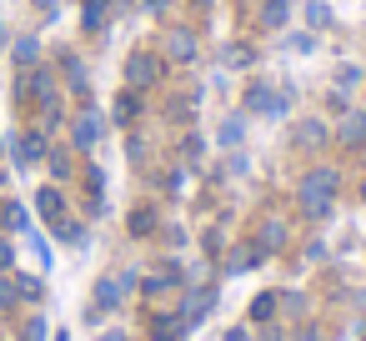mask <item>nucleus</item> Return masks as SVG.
Wrapping results in <instances>:
<instances>
[{
  "mask_svg": "<svg viewBox=\"0 0 366 341\" xmlns=\"http://www.w3.org/2000/svg\"><path fill=\"white\" fill-rule=\"evenodd\" d=\"M336 191H341V176L331 166H311L301 181H296V206L306 221H326L336 211Z\"/></svg>",
  "mask_w": 366,
  "mask_h": 341,
  "instance_id": "1",
  "label": "nucleus"
},
{
  "mask_svg": "<svg viewBox=\"0 0 366 341\" xmlns=\"http://www.w3.org/2000/svg\"><path fill=\"white\" fill-rule=\"evenodd\" d=\"M156 81H161V61H156L151 51H136V56L126 61V86H131V91H151Z\"/></svg>",
  "mask_w": 366,
  "mask_h": 341,
  "instance_id": "2",
  "label": "nucleus"
},
{
  "mask_svg": "<svg viewBox=\"0 0 366 341\" xmlns=\"http://www.w3.org/2000/svg\"><path fill=\"white\" fill-rule=\"evenodd\" d=\"M286 91H271V86H246V111H256V116H286Z\"/></svg>",
  "mask_w": 366,
  "mask_h": 341,
  "instance_id": "3",
  "label": "nucleus"
},
{
  "mask_svg": "<svg viewBox=\"0 0 366 341\" xmlns=\"http://www.w3.org/2000/svg\"><path fill=\"white\" fill-rule=\"evenodd\" d=\"M101 136H106V116H101V111H91V106H86V111H81V116H76V121H71V141H76V146H81V151H91V146H96V141H101Z\"/></svg>",
  "mask_w": 366,
  "mask_h": 341,
  "instance_id": "4",
  "label": "nucleus"
},
{
  "mask_svg": "<svg viewBox=\"0 0 366 341\" xmlns=\"http://www.w3.org/2000/svg\"><path fill=\"white\" fill-rule=\"evenodd\" d=\"M216 306V286H191L186 291V301H181V316H186V326H196L206 311Z\"/></svg>",
  "mask_w": 366,
  "mask_h": 341,
  "instance_id": "5",
  "label": "nucleus"
},
{
  "mask_svg": "<svg viewBox=\"0 0 366 341\" xmlns=\"http://www.w3.org/2000/svg\"><path fill=\"white\" fill-rule=\"evenodd\" d=\"M41 156H46V131H26L16 141V166H36Z\"/></svg>",
  "mask_w": 366,
  "mask_h": 341,
  "instance_id": "6",
  "label": "nucleus"
},
{
  "mask_svg": "<svg viewBox=\"0 0 366 341\" xmlns=\"http://www.w3.org/2000/svg\"><path fill=\"white\" fill-rule=\"evenodd\" d=\"M121 296H126V286H121L116 276H106V281L96 286V306H91V321H96V316H106L111 306H121Z\"/></svg>",
  "mask_w": 366,
  "mask_h": 341,
  "instance_id": "7",
  "label": "nucleus"
},
{
  "mask_svg": "<svg viewBox=\"0 0 366 341\" xmlns=\"http://www.w3.org/2000/svg\"><path fill=\"white\" fill-rule=\"evenodd\" d=\"M336 141H341V146H366V111H351V116H341V126H336Z\"/></svg>",
  "mask_w": 366,
  "mask_h": 341,
  "instance_id": "8",
  "label": "nucleus"
},
{
  "mask_svg": "<svg viewBox=\"0 0 366 341\" xmlns=\"http://www.w3.org/2000/svg\"><path fill=\"white\" fill-rule=\"evenodd\" d=\"M181 281H186V271H181L176 261H166L161 271H151V276H146V291H151V296H161V291H171V286H181Z\"/></svg>",
  "mask_w": 366,
  "mask_h": 341,
  "instance_id": "9",
  "label": "nucleus"
},
{
  "mask_svg": "<svg viewBox=\"0 0 366 341\" xmlns=\"http://www.w3.org/2000/svg\"><path fill=\"white\" fill-rule=\"evenodd\" d=\"M166 56L181 61V66L196 61V36H191V31H171V36H166Z\"/></svg>",
  "mask_w": 366,
  "mask_h": 341,
  "instance_id": "10",
  "label": "nucleus"
},
{
  "mask_svg": "<svg viewBox=\"0 0 366 341\" xmlns=\"http://www.w3.org/2000/svg\"><path fill=\"white\" fill-rule=\"evenodd\" d=\"M291 6H296V0H266V6H261V31H281L291 21Z\"/></svg>",
  "mask_w": 366,
  "mask_h": 341,
  "instance_id": "11",
  "label": "nucleus"
},
{
  "mask_svg": "<svg viewBox=\"0 0 366 341\" xmlns=\"http://www.w3.org/2000/svg\"><path fill=\"white\" fill-rule=\"evenodd\" d=\"M266 256H261V246L251 241V246H236V256H226V271L231 276H241V271H251V266H261Z\"/></svg>",
  "mask_w": 366,
  "mask_h": 341,
  "instance_id": "12",
  "label": "nucleus"
},
{
  "mask_svg": "<svg viewBox=\"0 0 366 341\" xmlns=\"http://www.w3.org/2000/svg\"><path fill=\"white\" fill-rule=\"evenodd\" d=\"M296 146H301V151H321V146H326V126H321V121H301V126H296Z\"/></svg>",
  "mask_w": 366,
  "mask_h": 341,
  "instance_id": "13",
  "label": "nucleus"
},
{
  "mask_svg": "<svg viewBox=\"0 0 366 341\" xmlns=\"http://www.w3.org/2000/svg\"><path fill=\"white\" fill-rule=\"evenodd\" d=\"M36 206H41V216L61 221V211H66V196H61L56 186H41V191H36Z\"/></svg>",
  "mask_w": 366,
  "mask_h": 341,
  "instance_id": "14",
  "label": "nucleus"
},
{
  "mask_svg": "<svg viewBox=\"0 0 366 341\" xmlns=\"http://www.w3.org/2000/svg\"><path fill=\"white\" fill-rule=\"evenodd\" d=\"M256 246H261V256L281 251V246H286V226H281V221H266V226H261V236H256Z\"/></svg>",
  "mask_w": 366,
  "mask_h": 341,
  "instance_id": "15",
  "label": "nucleus"
},
{
  "mask_svg": "<svg viewBox=\"0 0 366 341\" xmlns=\"http://www.w3.org/2000/svg\"><path fill=\"white\" fill-rule=\"evenodd\" d=\"M276 311H281V291H261V296L251 301V311H246V316H251V321H271Z\"/></svg>",
  "mask_w": 366,
  "mask_h": 341,
  "instance_id": "16",
  "label": "nucleus"
},
{
  "mask_svg": "<svg viewBox=\"0 0 366 341\" xmlns=\"http://www.w3.org/2000/svg\"><path fill=\"white\" fill-rule=\"evenodd\" d=\"M36 61H41V41H36V36H21V41H16V66L31 71Z\"/></svg>",
  "mask_w": 366,
  "mask_h": 341,
  "instance_id": "17",
  "label": "nucleus"
},
{
  "mask_svg": "<svg viewBox=\"0 0 366 341\" xmlns=\"http://www.w3.org/2000/svg\"><path fill=\"white\" fill-rule=\"evenodd\" d=\"M141 116V91H126L121 101H116V126H131Z\"/></svg>",
  "mask_w": 366,
  "mask_h": 341,
  "instance_id": "18",
  "label": "nucleus"
},
{
  "mask_svg": "<svg viewBox=\"0 0 366 341\" xmlns=\"http://www.w3.org/2000/svg\"><path fill=\"white\" fill-rule=\"evenodd\" d=\"M241 136H246V121L241 116H226L221 131H216V146H241Z\"/></svg>",
  "mask_w": 366,
  "mask_h": 341,
  "instance_id": "19",
  "label": "nucleus"
},
{
  "mask_svg": "<svg viewBox=\"0 0 366 341\" xmlns=\"http://www.w3.org/2000/svg\"><path fill=\"white\" fill-rule=\"evenodd\" d=\"M126 226H131V236H151V231H156V211H151V206H136V211L126 216Z\"/></svg>",
  "mask_w": 366,
  "mask_h": 341,
  "instance_id": "20",
  "label": "nucleus"
},
{
  "mask_svg": "<svg viewBox=\"0 0 366 341\" xmlns=\"http://www.w3.org/2000/svg\"><path fill=\"white\" fill-rule=\"evenodd\" d=\"M306 26L311 31H326L331 26V6H326V0H311V6H306Z\"/></svg>",
  "mask_w": 366,
  "mask_h": 341,
  "instance_id": "21",
  "label": "nucleus"
},
{
  "mask_svg": "<svg viewBox=\"0 0 366 341\" xmlns=\"http://www.w3.org/2000/svg\"><path fill=\"white\" fill-rule=\"evenodd\" d=\"M86 191H91V206L101 211V191H106V171L101 166H86Z\"/></svg>",
  "mask_w": 366,
  "mask_h": 341,
  "instance_id": "22",
  "label": "nucleus"
},
{
  "mask_svg": "<svg viewBox=\"0 0 366 341\" xmlns=\"http://www.w3.org/2000/svg\"><path fill=\"white\" fill-rule=\"evenodd\" d=\"M81 21H86V31H101V26H106V0H86Z\"/></svg>",
  "mask_w": 366,
  "mask_h": 341,
  "instance_id": "23",
  "label": "nucleus"
},
{
  "mask_svg": "<svg viewBox=\"0 0 366 341\" xmlns=\"http://www.w3.org/2000/svg\"><path fill=\"white\" fill-rule=\"evenodd\" d=\"M0 221H6L11 231H26V206L21 201H6V206H0Z\"/></svg>",
  "mask_w": 366,
  "mask_h": 341,
  "instance_id": "24",
  "label": "nucleus"
},
{
  "mask_svg": "<svg viewBox=\"0 0 366 341\" xmlns=\"http://www.w3.org/2000/svg\"><path fill=\"white\" fill-rule=\"evenodd\" d=\"M61 66H66V81H71V91H81V96H86V71H81V61H76V56H66Z\"/></svg>",
  "mask_w": 366,
  "mask_h": 341,
  "instance_id": "25",
  "label": "nucleus"
},
{
  "mask_svg": "<svg viewBox=\"0 0 366 341\" xmlns=\"http://www.w3.org/2000/svg\"><path fill=\"white\" fill-rule=\"evenodd\" d=\"M16 291H21V301H41V296H46V286H41L36 276H16Z\"/></svg>",
  "mask_w": 366,
  "mask_h": 341,
  "instance_id": "26",
  "label": "nucleus"
},
{
  "mask_svg": "<svg viewBox=\"0 0 366 341\" xmlns=\"http://www.w3.org/2000/svg\"><path fill=\"white\" fill-rule=\"evenodd\" d=\"M351 86H361V66H341L336 71V91H351Z\"/></svg>",
  "mask_w": 366,
  "mask_h": 341,
  "instance_id": "27",
  "label": "nucleus"
},
{
  "mask_svg": "<svg viewBox=\"0 0 366 341\" xmlns=\"http://www.w3.org/2000/svg\"><path fill=\"white\" fill-rule=\"evenodd\" d=\"M21 291H16V276H0V306H16Z\"/></svg>",
  "mask_w": 366,
  "mask_h": 341,
  "instance_id": "28",
  "label": "nucleus"
},
{
  "mask_svg": "<svg viewBox=\"0 0 366 341\" xmlns=\"http://www.w3.org/2000/svg\"><path fill=\"white\" fill-rule=\"evenodd\" d=\"M226 66H251V51L246 46H226Z\"/></svg>",
  "mask_w": 366,
  "mask_h": 341,
  "instance_id": "29",
  "label": "nucleus"
},
{
  "mask_svg": "<svg viewBox=\"0 0 366 341\" xmlns=\"http://www.w3.org/2000/svg\"><path fill=\"white\" fill-rule=\"evenodd\" d=\"M51 171H56V176H71V156H66V151H51Z\"/></svg>",
  "mask_w": 366,
  "mask_h": 341,
  "instance_id": "30",
  "label": "nucleus"
},
{
  "mask_svg": "<svg viewBox=\"0 0 366 341\" xmlns=\"http://www.w3.org/2000/svg\"><path fill=\"white\" fill-rule=\"evenodd\" d=\"M16 266V246L11 241H0V271H11Z\"/></svg>",
  "mask_w": 366,
  "mask_h": 341,
  "instance_id": "31",
  "label": "nucleus"
},
{
  "mask_svg": "<svg viewBox=\"0 0 366 341\" xmlns=\"http://www.w3.org/2000/svg\"><path fill=\"white\" fill-rule=\"evenodd\" d=\"M26 341H46V321H41V316L26 326Z\"/></svg>",
  "mask_w": 366,
  "mask_h": 341,
  "instance_id": "32",
  "label": "nucleus"
},
{
  "mask_svg": "<svg viewBox=\"0 0 366 341\" xmlns=\"http://www.w3.org/2000/svg\"><path fill=\"white\" fill-rule=\"evenodd\" d=\"M226 341H251V331H246V326H231V331H226Z\"/></svg>",
  "mask_w": 366,
  "mask_h": 341,
  "instance_id": "33",
  "label": "nucleus"
},
{
  "mask_svg": "<svg viewBox=\"0 0 366 341\" xmlns=\"http://www.w3.org/2000/svg\"><path fill=\"white\" fill-rule=\"evenodd\" d=\"M101 341H126V331H106V336H101Z\"/></svg>",
  "mask_w": 366,
  "mask_h": 341,
  "instance_id": "34",
  "label": "nucleus"
},
{
  "mask_svg": "<svg viewBox=\"0 0 366 341\" xmlns=\"http://www.w3.org/2000/svg\"><path fill=\"white\" fill-rule=\"evenodd\" d=\"M146 6H151V11H166V6H171V0H146Z\"/></svg>",
  "mask_w": 366,
  "mask_h": 341,
  "instance_id": "35",
  "label": "nucleus"
},
{
  "mask_svg": "<svg viewBox=\"0 0 366 341\" xmlns=\"http://www.w3.org/2000/svg\"><path fill=\"white\" fill-rule=\"evenodd\" d=\"M156 341H181V336H166V331H156Z\"/></svg>",
  "mask_w": 366,
  "mask_h": 341,
  "instance_id": "36",
  "label": "nucleus"
},
{
  "mask_svg": "<svg viewBox=\"0 0 366 341\" xmlns=\"http://www.w3.org/2000/svg\"><path fill=\"white\" fill-rule=\"evenodd\" d=\"M191 6H211V0H191Z\"/></svg>",
  "mask_w": 366,
  "mask_h": 341,
  "instance_id": "37",
  "label": "nucleus"
},
{
  "mask_svg": "<svg viewBox=\"0 0 366 341\" xmlns=\"http://www.w3.org/2000/svg\"><path fill=\"white\" fill-rule=\"evenodd\" d=\"M56 341H71V336H66V331H61V336H56Z\"/></svg>",
  "mask_w": 366,
  "mask_h": 341,
  "instance_id": "38",
  "label": "nucleus"
},
{
  "mask_svg": "<svg viewBox=\"0 0 366 341\" xmlns=\"http://www.w3.org/2000/svg\"><path fill=\"white\" fill-rule=\"evenodd\" d=\"M361 201H366V181H361Z\"/></svg>",
  "mask_w": 366,
  "mask_h": 341,
  "instance_id": "39",
  "label": "nucleus"
},
{
  "mask_svg": "<svg viewBox=\"0 0 366 341\" xmlns=\"http://www.w3.org/2000/svg\"><path fill=\"white\" fill-rule=\"evenodd\" d=\"M0 156H6V141H0Z\"/></svg>",
  "mask_w": 366,
  "mask_h": 341,
  "instance_id": "40",
  "label": "nucleus"
},
{
  "mask_svg": "<svg viewBox=\"0 0 366 341\" xmlns=\"http://www.w3.org/2000/svg\"><path fill=\"white\" fill-rule=\"evenodd\" d=\"M0 41H6V31H0Z\"/></svg>",
  "mask_w": 366,
  "mask_h": 341,
  "instance_id": "41",
  "label": "nucleus"
},
{
  "mask_svg": "<svg viewBox=\"0 0 366 341\" xmlns=\"http://www.w3.org/2000/svg\"><path fill=\"white\" fill-rule=\"evenodd\" d=\"M361 151H366V146H361Z\"/></svg>",
  "mask_w": 366,
  "mask_h": 341,
  "instance_id": "42",
  "label": "nucleus"
}]
</instances>
